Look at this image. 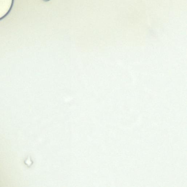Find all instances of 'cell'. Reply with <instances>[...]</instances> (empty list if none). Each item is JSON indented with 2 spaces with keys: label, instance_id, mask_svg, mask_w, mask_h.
I'll return each instance as SVG.
<instances>
[{
  "label": "cell",
  "instance_id": "1",
  "mask_svg": "<svg viewBox=\"0 0 187 187\" xmlns=\"http://www.w3.org/2000/svg\"><path fill=\"white\" fill-rule=\"evenodd\" d=\"M13 0H0V20L7 15L12 7Z\"/></svg>",
  "mask_w": 187,
  "mask_h": 187
},
{
  "label": "cell",
  "instance_id": "2",
  "mask_svg": "<svg viewBox=\"0 0 187 187\" xmlns=\"http://www.w3.org/2000/svg\"><path fill=\"white\" fill-rule=\"evenodd\" d=\"M43 1H46V2H48V1H50L51 0H43Z\"/></svg>",
  "mask_w": 187,
  "mask_h": 187
}]
</instances>
